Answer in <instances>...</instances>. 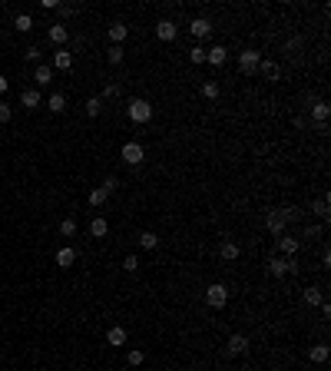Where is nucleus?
Here are the masks:
<instances>
[{
    "instance_id": "obj_6",
    "label": "nucleus",
    "mask_w": 331,
    "mask_h": 371,
    "mask_svg": "<svg viewBox=\"0 0 331 371\" xmlns=\"http://www.w3.org/2000/svg\"><path fill=\"white\" fill-rule=\"evenodd\" d=\"M295 269H298V265H295V258H281V255L269 258V275L272 278H285V275H292Z\"/></svg>"
},
{
    "instance_id": "obj_17",
    "label": "nucleus",
    "mask_w": 331,
    "mask_h": 371,
    "mask_svg": "<svg viewBox=\"0 0 331 371\" xmlns=\"http://www.w3.org/2000/svg\"><path fill=\"white\" fill-rule=\"evenodd\" d=\"M53 70H73V53H70L67 47H60V50L53 53Z\"/></svg>"
},
{
    "instance_id": "obj_37",
    "label": "nucleus",
    "mask_w": 331,
    "mask_h": 371,
    "mask_svg": "<svg viewBox=\"0 0 331 371\" xmlns=\"http://www.w3.org/2000/svg\"><path fill=\"white\" fill-rule=\"evenodd\" d=\"M56 10H60V17H73L80 7H76V4H56Z\"/></svg>"
},
{
    "instance_id": "obj_43",
    "label": "nucleus",
    "mask_w": 331,
    "mask_h": 371,
    "mask_svg": "<svg viewBox=\"0 0 331 371\" xmlns=\"http://www.w3.org/2000/svg\"><path fill=\"white\" fill-rule=\"evenodd\" d=\"M40 10H56V0H40Z\"/></svg>"
},
{
    "instance_id": "obj_38",
    "label": "nucleus",
    "mask_w": 331,
    "mask_h": 371,
    "mask_svg": "<svg viewBox=\"0 0 331 371\" xmlns=\"http://www.w3.org/2000/svg\"><path fill=\"white\" fill-rule=\"evenodd\" d=\"M10 116H13V106H10V103H0V123H10Z\"/></svg>"
},
{
    "instance_id": "obj_42",
    "label": "nucleus",
    "mask_w": 331,
    "mask_h": 371,
    "mask_svg": "<svg viewBox=\"0 0 331 371\" xmlns=\"http://www.w3.org/2000/svg\"><path fill=\"white\" fill-rule=\"evenodd\" d=\"M103 93H106V96H119V86H116V83H106V90H103Z\"/></svg>"
},
{
    "instance_id": "obj_40",
    "label": "nucleus",
    "mask_w": 331,
    "mask_h": 371,
    "mask_svg": "<svg viewBox=\"0 0 331 371\" xmlns=\"http://www.w3.org/2000/svg\"><path fill=\"white\" fill-rule=\"evenodd\" d=\"M321 232H325V229H321V226H315V229H312V226H308V229H305V235H308V239H318V235H321Z\"/></svg>"
},
{
    "instance_id": "obj_21",
    "label": "nucleus",
    "mask_w": 331,
    "mask_h": 371,
    "mask_svg": "<svg viewBox=\"0 0 331 371\" xmlns=\"http://www.w3.org/2000/svg\"><path fill=\"white\" fill-rule=\"evenodd\" d=\"M73 262H76V249L73 246H63L60 252H56V265H60V269H70Z\"/></svg>"
},
{
    "instance_id": "obj_45",
    "label": "nucleus",
    "mask_w": 331,
    "mask_h": 371,
    "mask_svg": "<svg viewBox=\"0 0 331 371\" xmlns=\"http://www.w3.org/2000/svg\"><path fill=\"white\" fill-rule=\"evenodd\" d=\"M7 86H10V80H7V76H0V96L7 93Z\"/></svg>"
},
{
    "instance_id": "obj_3",
    "label": "nucleus",
    "mask_w": 331,
    "mask_h": 371,
    "mask_svg": "<svg viewBox=\"0 0 331 371\" xmlns=\"http://www.w3.org/2000/svg\"><path fill=\"white\" fill-rule=\"evenodd\" d=\"M206 305L209 309H225V305H229V289H225L222 282L206 285Z\"/></svg>"
},
{
    "instance_id": "obj_4",
    "label": "nucleus",
    "mask_w": 331,
    "mask_h": 371,
    "mask_svg": "<svg viewBox=\"0 0 331 371\" xmlns=\"http://www.w3.org/2000/svg\"><path fill=\"white\" fill-rule=\"evenodd\" d=\"M258 63H262V53H258L255 47H245V50L238 53V70H242L245 76L258 73Z\"/></svg>"
},
{
    "instance_id": "obj_7",
    "label": "nucleus",
    "mask_w": 331,
    "mask_h": 371,
    "mask_svg": "<svg viewBox=\"0 0 331 371\" xmlns=\"http://www.w3.org/2000/svg\"><path fill=\"white\" fill-rule=\"evenodd\" d=\"M189 33H192L195 40H209L212 37V20L209 17H195L192 24H189Z\"/></svg>"
},
{
    "instance_id": "obj_32",
    "label": "nucleus",
    "mask_w": 331,
    "mask_h": 371,
    "mask_svg": "<svg viewBox=\"0 0 331 371\" xmlns=\"http://www.w3.org/2000/svg\"><path fill=\"white\" fill-rule=\"evenodd\" d=\"M60 235H63V239H73V235H76V219H63L60 222Z\"/></svg>"
},
{
    "instance_id": "obj_5",
    "label": "nucleus",
    "mask_w": 331,
    "mask_h": 371,
    "mask_svg": "<svg viewBox=\"0 0 331 371\" xmlns=\"http://www.w3.org/2000/svg\"><path fill=\"white\" fill-rule=\"evenodd\" d=\"M119 156H123L126 166H139L146 159V149L143 143H136V139H129V143H123V149H119Z\"/></svg>"
},
{
    "instance_id": "obj_18",
    "label": "nucleus",
    "mask_w": 331,
    "mask_h": 371,
    "mask_svg": "<svg viewBox=\"0 0 331 371\" xmlns=\"http://www.w3.org/2000/svg\"><path fill=\"white\" fill-rule=\"evenodd\" d=\"M225 352L229 355H245L249 352V338H245V335H232L229 345H225Z\"/></svg>"
},
{
    "instance_id": "obj_30",
    "label": "nucleus",
    "mask_w": 331,
    "mask_h": 371,
    "mask_svg": "<svg viewBox=\"0 0 331 371\" xmlns=\"http://www.w3.org/2000/svg\"><path fill=\"white\" fill-rule=\"evenodd\" d=\"M106 60L113 63V67H119V63L126 60V50H123V47H109V50H106Z\"/></svg>"
},
{
    "instance_id": "obj_39",
    "label": "nucleus",
    "mask_w": 331,
    "mask_h": 371,
    "mask_svg": "<svg viewBox=\"0 0 331 371\" xmlns=\"http://www.w3.org/2000/svg\"><path fill=\"white\" fill-rule=\"evenodd\" d=\"M123 269H126V272H136V269H139V258H136V255H126V258H123Z\"/></svg>"
},
{
    "instance_id": "obj_16",
    "label": "nucleus",
    "mask_w": 331,
    "mask_h": 371,
    "mask_svg": "<svg viewBox=\"0 0 331 371\" xmlns=\"http://www.w3.org/2000/svg\"><path fill=\"white\" fill-rule=\"evenodd\" d=\"M47 37H50V43H56V47H63L70 40V30H67V24H53L50 30H47Z\"/></svg>"
},
{
    "instance_id": "obj_33",
    "label": "nucleus",
    "mask_w": 331,
    "mask_h": 371,
    "mask_svg": "<svg viewBox=\"0 0 331 371\" xmlns=\"http://www.w3.org/2000/svg\"><path fill=\"white\" fill-rule=\"evenodd\" d=\"M126 361H129L133 368H139V365H143V361H146V355L139 352V348H129V352H126Z\"/></svg>"
},
{
    "instance_id": "obj_15",
    "label": "nucleus",
    "mask_w": 331,
    "mask_h": 371,
    "mask_svg": "<svg viewBox=\"0 0 331 371\" xmlns=\"http://www.w3.org/2000/svg\"><path fill=\"white\" fill-rule=\"evenodd\" d=\"M126 338H129V335H126V328H123V325H113L109 332H106V345H113V348H123V345H126Z\"/></svg>"
},
{
    "instance_id": "obj_20",
    "label": "nucleus",
    "mask_w": 331,
    "mask_h": 371,
    "mask_svg": "<svg viewBox=\"0 0 331 371\" xmlns=\"http://www.w3.org/2000/svg\"><path fill=\"white\" fill-rule=\"evenodd\" d=\"M258 73H262L265 80H278V76H281V67H278L275 60H262V63H258Z\"/></svg>"
},
{
    "instance_id": "obj_36",
    "label": "nucleus",
    "mask_w": 331,
    "mask_h": 371,
    "mask_svg": "<svg viewBox=\"0 0 331 371\" xmlns=\"http://www.w3.org/2000/svg\"><path fill=\"white\" fill-rule=\"evenodd\" d=\"M40 57H43V50H40L37 43H33V47H27V50H24V60H33V63H37Z\"/></svg>"
},
{
    "instance_id": "obj_24",
    "label": "nucleus",
    "mask_w": 331,
    "mask_h": 371,
    "mask_svg": "<svg viewBox=\"0 0 331 371\" xmlns=\"http://www.w3.org/2000/svg\"><path fill=\"white\" fill-rule=\"evenodd\" d=\"M47 110L50 113H63L67 110V93H50L47 96Z\"/></svg>"
},
{
    "instance_id": "obj_22",
    "label": "nucleus",
    "mask_w": 331,
    "mask_h": 371,
    "mask_svg": "<svg viewBox=\"0 0 331 371\" xmlns=\"http://www.w3.org/2000/svg\"><path fill=\"white\" fill-rule=\"evenodd\" d=\"M106 232H109V222L103 219V215H96V219L90 222V235H93V239H106Z\"/></svg>"
},
{
    "instance_id": "obj_29",
    "label": "nucleus",
    "mask_w": 331,
    "mask_h": 371,
    "mask_svg": "<svg viewBox=\"0 0 331 371\" xmlns=\"http://www.w3.org/2000/svg\"><path fill=\"white\" fill-rule=\"evenodd\" d=\"M139 246H143L146 252H152V249L159 246V235L156 232H139Z\"/></svg>"
},
{
    "instance_id": "obj_41",
    "label": "nucleus",
    "mask_w": 331,
    "mask_h": 371,
    "mask_svg": "<svg viewBox=\"0 0 331 371\" xmlns=\"http://www.w3.org/2000/svg\"><path fill=\"white\" fill-rule=\"evenodd\" d=\"M116 186H119V183H116L113 176H109V179H103V189H106V192H116Z\"/></svg>"
},
{
    "instance_id": "obj_31",
    "label": "nucleus",
    "mask_w": 331,
    "mask_h": 371,
    "mask_svg": "<svg viewBox=\"0 0 331 371\" xmlns=\"http://www.w3.org/2000/svg\"><path fill=\"white\" fill-rule=\"evenodd\" d=\"M106 199H109V192H106V189H103V186L90 192V206H96V209H100V206H103V202H106Z\"/></svg>"
},
{
    "instance_id": "obj_23",
    "label": "nucleus",
    "mask_w": 331,
    "mask_h": 371,
    "mask_svg": "<svg viewBox=\"0 0 331 371\" xmlns=\"http://www.w3.org/2000/svg\"><path fill=\"white\" fill-rule=\"evenodd\" d=\"M301 298H305V305H308V309H315V305H321V302H325V292H321L318 285H312V289H305V295H301Z\"/></svg>"
},
{
    "instance_id": "obj_35",
    "label": "nucleus",
    "mask_w": 331,
    "mask_h": 371,
    "mask_svg": "<svg viewBox=\"0 0 331 371\" xmlns=\"http://www.w3.org/2000/svg\"><path fill=\"white\" fill-rule=\"evenodd\" d=\"M315 215H321V219H328V195H321V199L315 202Z\"/></svg>"
},
{
    "instance_id": "obj_2",
    "label": "nucleus",
    "mask_w": 331,
    "mask_h": 371,
    "mask_svg": "<svg viewBox=\"0 0 331 371\" xmlns=\"http://www.w3.org/2000/svg\"><path fill=\"white\" fill-rule=\"evenodd\" d=\"M292 209H272L269 215H265V226H269V232H275V235H281L285 232V226L292 222Z\"/></svg>"
},
{
    "instance_id": "obj_44",
    "label": "nucleus",
    "mask_w": 331,
    "mask_h": 371,
    "mask_svg": "<svg viewBox=\"0 0 331 371\" xmlns=\"http://www.w3.org/2000/svg\"><path fill=\"white\" fill-rule=\"evenodd\" d=\"M288 50H301V37H292V40H288Z\"/></svg>"
},
{
    "instance_id": "obj_13",
    "label": "nucleus",
    "mask_w": 331,
    "mask_h": 371,
    "mask_svg": "<svg viewBox=\"0 0 331 371\" xmlns=\"http://www.w3.org/2000/svg\"><path fill=\"white\" fill-rule=\"evenodd\" d=\"M33 83H37V90H40V86H50V83H53V67L40 63V67L33 70Z\"/></svg>"
},
{
    "instance_id": "obj_9",
    "label": "nucleus",
    "mask_w": 331,
    "mask_h": 371,
    "mask_svg": "<svg viewBox=\"0 0 331 371\" xmlns=\"http://www.w3.org/2000/svg\"><path fill=\"white\" fill-rule=\"evenodd\" d=\"M156 37L163 40V43H172V40L179 37V27H175L172 20H159L156 24Z\"/></svg>"
},
{
    "instance_id": "obj_8",
    "label": "nucleus",
    "mask_w": 331,
    "mask_h": 371,
    "mask_svg": "<svg viewBox=\"0 0 331 371\" xmlns=\"http://www.w3.org/2000/svg\"><path fill=\"white\" fill-rule=\"evenodd\" d=\"M298 249H301L298 239H292V235H285V232L278 235V252H281V258H295V255H298Z\"/></svg>"
},
{
    "instance_id": "obj_34",
    "label": "nucleus",
    "mask_w": 331,
    "mask_h": 371,
    "mask_svg": "<svg viewBox=\"0 0 331 371\" xmlns=\"http://www.w3.org/2000/svg\"><path fill=\"white\" fill-rule=\"evenodd\" d=\"M189 60H192V63H206V47H202V43H195L192 50H189Z\"/></svg>"
},
{
    "instance_id": "obj_11",
    "label": "nucleus",
    "mask_w": 331,
    "mask_h": 371,
    "mask_svg": "<svg viewBox=\"0 0 331 371\" xmlns=\"http://www.w3.org/2000/svg\"><path fill=\"white\" fill-rule=\"evenodd\" d=\"M40 103H43V96H40V90L33 86V90H24V93H20V106L24 110H37Z\"/></svg>"
},
{
    "instance_id": "obj_14",
    "label": "nucleus",
    "mask_w": 331,
    "mask_h": 371,
    "mask_svg": "<svg viewBox=\"0 0 331 371\" xmlns=\"http://www.w3.org/2000/svg\"><path fill=\"white\" fill-rule=\"evenodd\" d=\"M126 37H129V27H126V24H119V20H116V24H109V40H113V47H123Z\"/></svg>"
},
{
    "instance_id": "obj_1",
    "label": "nucleus",
    "mask_w": 331,
    "mask_h": 371,
    "mask_svg": "<svg viewBox=\"0 0 331 371\" xmlns=\"http://www.w3.org/2000/svg\"><path fill=\"white\" fill-rule=\"evenodd\" d=\"M126 116H129V120L136 123V126L149 123V120H152V103H149V100H143V96H136V100L126 103Z\"/></svg>"
},
{
    "instance_id": "obj_10",
    "label": "nucleus",
    "mask_w": 331,
    "mask_h": 371,
    "mask_svg": "<svg viewBox=\"0 0 331 371\" xmlns=\"http://www.w3.org/2000/svg\"><path fill=\"white\" fill-rule=\"evenodd\" d=\"M225 60H229V50H225V47L215 43V47H209V50H206V63H209V67H225Z\"/></svg>"
},
{
    "instance_id": "obj_25",
    "label": "nucleus",
    "mask_w": 331,
    "mask_h": 371,
    "mask_svg": "<svg viewBox=\"0 0 331 371\" xmlns=\"http://www.w3.org/2000/svg\"><path fill=\"white\" fill-rule=\"evenodd\" d=\"M308 358H312L315 365H325L328 361V345H312L308 348Z\"/></svg>"
},
{
    "instance_id": "obj_26",
    "label": "nucleus",
    "mask_w": 331,
    "mask_h": 371,
    "mask_svg": "<svg viewBox=\"0 0 331 371\" xmlns=\"http://www.w3.org/2000/svg\"><path fill=\"white\" fill-rule=\"evenodd\" d=\"M83 110H86V116H90V120H96V116L103 113V100H100V96H90Z\"/></svg>"
},
{
    "instance_id": "obj_12",
    "label": "nucleus",
    "mask_w": 331,
    "mask_h": 371,
    "mask_svg": "<svg viewBox=\"0 0 331 371\" xmlns=\"http://www.w3.org/2000/svg\"><path fill=\"white\" fill-rule=\"evenodd\" d=\"M242 255V249H238V242H232V239H225L222 246H219V258L222 262H235V258Z\"/></svg>"
},
{
    "instance_id": "obj_19",
    "label": "nucleus",
    "mask_w": 331,
    "mask_h": 371,
    "mask_svg": "<svg viewBox=\"0 0 331 371\" xmlns=\"http://www.w3.org/2000/svg\"><path fill=\"white\" fill-rule=\"evenodd\" d=\"M328 103L325 100H315V106H312V116H315V123H318V129H325V123H328Z\"/></svg>"
},
{
    "instance_id": "obj_27",
    "label": "nucleus",
    "mask_w": 331,
    "mask_h": 371,
    "mask_svg": "<svg viewBox=\"0 0 331 371\" xmlns=\"http://www.w3.org/2000/svg\"><path fill=\"white\" fill-rule=\"evenodd\" d=\"M219 93H222V90H219V83H215V80L202 83V100H219Z\"/></svg>"
},
{
    "instance_id": "obj_28",
    "label": "nucleus",
    "mask_w": 331,
    "mask_h": 371,
    "mask_svg": "<svg viewBox=\"0 0 331 371\" xmlns=\"http://www.w3.org/2000/svg\"><path fill=\"white\" fill-rule=\"evenodd\" d=\"M13 27H17L20 33H30V30H33V17H30V13H17V20H13Z\"/></svg>"
}]
</instances>
